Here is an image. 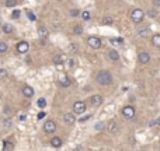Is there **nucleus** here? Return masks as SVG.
<instances>
[{"mask_svg": "<svg viewBox=\"0 0 160 151\" xmlns=\"http://www.w3.org/2000/svg\"><path fill=\"white\" fill-rule=\"evenodd\" d=\"M97 83L100 86H110L113 83V74L108 70H101L97 74Z\"/></svg>", "mask_w": 160, "mask_h": 151, "instance_id": "1", "label": "nucleus"}, {"mask_svg": "<svg viewBox=\"0 0 160 151\" xmlns=\"http://www.w3.org/2000/svg\"><path fill=\"white\" fill-rule=\"evenodd\" d=\"M143 18H145V13L140 8H134L131 11V20L134 22H142Z\"/></svg>", "mask_w": 160, "mask_h": 151, "instance_id": "2", "label": "nucleus"}, {"mask_svg": "<svg viewBox=\"0 0 160 151\" xmlns=\"http://www.w3.org/2000/svg\"><path fill=\"white\" fill-rule=\"evenodd\" d=\"M84 112H86V104H84L83 101H76V102L73 104V113L82 115V113H84Z\"/></svg>", "mask_w": 160, "mask_h": 151, "instance_id": "3", "label": "nucleus"}, {"mask_svg": "<svg viewBox=\"0 0 160 151\" xmlns=\"http://www.w3.org/2000/svg\"><path fill=\"white\" fill-rule=\"evenodd\" d=\"M122 115H124V118H126V119H134V118H135V108H134L132 105L124 107V108H122Z\"/></svg>", "mask_w": 160, "mask_h": 151, "instance_id": "4", "label": "nucleus"}, {"mask_svg": "<svg viewBox=\"0 0 160 151\" xmlns=\"http://www.w3.org/2000/svg\"><path fill=\"white\" fill-rule=\"evenodd\" d=\"M87 43H89V46L93 48V49H100L101 48V39L97 38V37H90L87 39Z\"/></svg>", "mask_w": 160, "mask_h": 151, "instance_id": "5", "label": "nucleus"}, {"mask_svg": "<svg viewBox=\"0 0 160 151\" xmlns=\"http://www.w3.org/2000/svg\"><path fill=\"white\" fill-rule=\"evenodd\" d=\"M44 130H45V133H53V131H56V125H55V122H52V120H46L45 123H44Z\"/></svg>", "mask_w": 160, "mask_h": 151, "instance_id": "6", "label": "nucleus"}, {"mask_svg": "<svg viewBox=\"0 0 160 151\" xmlns=\"http://www.w3.org/2000/svg\"><path fill=\"white\" fill-rule=\"evenodd\" d=\"M30 49V43L27 41H21V42L17 43V52L18 53H27Z\"/></svg>", "mask_w": 160, "mask_h": 151, "instance_id": "7", "label": "nucleus"}, {"mask_svg": "<svg viewBox=\"0 0 160 151\" xmlns=\"http://www.w3.org/2000/svg\"><path fill=\"white\" fill-rule=\"evenodd\" d=\"M138 60H139V63L146 65V63L150 60V55H149L147 52H140V53H139V56H138Z\"/></svg>", "mask_w": 160, "mask_h": 151, "instance_id": "8", "label": "nucleus"}, {"mask_svg": "<svg viewBox=\"0 0 160 151\" xmlns=\"http://www.w3.org/2000/svg\"><path fill=\"white\" fill-rule=\"evenodd\" d=\"M107 127H108V131H110L111 134H118V131H119V126H118V123L114 122V120H111Z\"/></svg>", "mask_w": 160, "mask_h": 151, "instance_id": "9", "label": "nucleus"}, {"mask_svg": "<svg viewBox=\"0 0 160 151\" xmlns=\"http://www.w3.org/2000/svg\"><path fill=\"white\" fill-rule=\"evenodd\" d=\"M52 62H53V65H56V66L63 65V63L66 62V55H62V53H61V55H56V56L52 59Z\"/></svg>", "mask_w": 160, "mask_h": 151, "instance_id": "10", "label": "nucleus"}, {"mask_svg": "<svg viewBox=\"0 0 160 151\" xmlns=\"http://www.w3.org/2000/svg\"><path fill=\"white\" fill-rule=\"evenodd\" d=\"M90 104L94 105V107H100L103 104V97L101 95H93L90 98Z\"/></svg>", "mask_w": 160, "mask_h": 151, "instance_id": "11", "label": "nucleus"}, {"mask_svg": "<svg viewBox=\"0 0 160 151\" xmlns=\"http://www.w3.org/2000/svg\"><path fill=\"white\" fill-rule=\"evenodd\" d=\"M23 94H24V97L31 98V97L34 95V88H32L31 86H24L23 87Z\"/></svg>", "mask_w": 160, "mask_h": 151, "instance_id": "12", "label": "nucleus"}, {"mask_svg": "<svg viewBox=\"0 0 160 151\" xmlns=\"http://www.w3.org/2000/svg\"><path fill=\"white\" fill-rule=\"evenodd\" d=\"M59 84H61V87H69L70 86V80H69V77H66L65 74H62L61 77H59Z\"/></svg>", "mask_w": 160, "mask_h": 151, "instance_id": "13", "label": "nucleus"}, {"mask_svg": "<svg viewBox=\"0 0 160 151\" xmlns=\"http://www.w3.org/2000/svg\"><path fill=\"white\" fill-rule=\"evenodd\" d=\"M63 120H65L68 125H73V123L76 122V119H74V115H73V113H66V115L63 116Z\"/></svg>", "mask_w": 160, "mask_h": 151, "instance_id": "14", "label": "nucleus"}, {"mask_svg": "<svg viewBox=\"0 0 160 151\" xmlns=\"http://www.w3.org/2000/svg\"><path fill=\"white\" fill-rule=\"evenodd\" d=\"M51 146H52L53 148H59V147L62 146V139H59V137H53V139L51 140Z\"/></svg>", "mask_w": 160, "mask_h": 151, "instance_id": "15", "label": "nucleus"}, {"mask_svg": "<svg viewBox=\"0 0 160 151\" xmlns=\"http://www.w3.org/2000/svg\"><path fill=\"white\" fill-rule=\"evenodd\" d=\"M38 34H40V37H41L42 39H46L48 35H49V32H48V29H46L45 27H40V28H38Z\"/></svg>", "mask_w": 160, "mask_h": 151, "instance_id": "16", "label": "nucleus"}, {"mask_svg": "<svg viewBox=\"0 0 160 151\" xmlns=\"http://www.w3.org/2000/svg\"><path fill=\"white\" fill-rule=\"evenodd\" d=\"M108 56H110V59H111L113 62H117V60L119 59V53H118L115 49H113V50L108 52Z\"/></svg>", "mask_w": 160, "mask_h": 151, "instance_id": "17", "label": "nucleus"}, {"mask_svg": "<svg viewBox=\"0 0 160 151\" xmlns=\"http://www.w3.org/2000/svg\"><path fill=\"white\" fill-rule=\"evenodd\" d=\"M1 31H3V32H6V34H10V32H13V31H14V27H13L11 24H3Z\"/></svg>", "mask_w": 160, "mask_h": 151, "instance_id": "18", "label": "nucleus"}, {"mask_svg": "<svg viewBox=\"0 0 160 151\" xmlns=\"http://www.w3.org/2000/svg\"><path fill=\"white\" fill-rule=\"evenodd\" d=\"M152 43H153V46L160 48V34H155L152 37Z\"/></svg>", "mask_w": 160, "mask_h": 151, "instance_id": "19", "label": "nucleus"}, {"mask_svg": "<svg viewBox=\"0 0 160 151\" xmlns=\"http://www.w3.org/2000/svg\"><path fill=\"white\" fill-rule=\"evenodd\" d=\"M101 24H103V25H113V24H114V18L110 17V16H107V17H104V18L101 20Z\"/></svg>", "mask_w": 160, "mask_h": 151, "instance_id": "20", "label": "nucleus"}, {"mask_svg": "<svg viewBox=\"0 0 160 151\" xmlns=\"http://www.w3.org/2000/svg\"><path fill=\"white\" fill-rule=\"evenodd\" d=\"M90 18H92V14H90V11H87V10L82 11V20H84V21H89Z\"/></svg>", "mask_w": 160, "mask_h": 151, "instance_id": "21", "label": "nucleus"}, {"mask_svg": "<svg viewBox=\"0 0 160 151\" xmlns=\"http://www.w3.org/2000/svg\"><path fill=\"white\" fill-rule=\"evenodd\" d=\"M14 148V144L11 143V141H4V144H3V150L9 151V150H13Z\"/></svg>", "mask_w": 160, "mask_h": 151, "instance_id": "22", "label": "nucleus"}, {"mask_svg": "<svg viewBox=\"0 0 160 151\" xmlns=\"http://www.w3.org/2000/svg\"><path fill=\"white\" fill-rule=\"evenodd\" d=\"M68 52L69 53H76L77 52V45L76 43H70L68 46Z\"/></svg>", "mask_w": 160, "mask_h": 151, "instance_id": "23", "label": "nucleus"}, {"mask_svg": "<svg viewBox=\"0 0 160 151\" xmlns=\"http://www.w3.org/2000/svg\"><path fill=\"white\" fill-rule=\"evenodd\" d=\"M83 32V27H80V25H74V28H73V34L74 35H80Z\"/></svg>", "mask_w": 160, "mask_h": 151, "instance_id": "24", "label": "nucleus"}, {"mask_svg": "<svg viewBox=\"0 0 160 151\" xmlns=\"http://www.w3.org/2000/svg\"><path fill=\"white\" fill-rule=\"evenodd\" d=\"M38 107H40L41 109L46 108V99L45 98H40V99H38Z\"/></svg>", "mask_w": 160, "mask_h": 151, "instance_id": "25", "label": "nucleus"}, {"mask_svg": "<svg viewBox=\"0 0 160 151\" xmlns=\"http://www.w3.org/2000/svg\"><path fill=\"white\" fill-rule=\"evenodd\" d=\"M7 49H9L7 43H6V42H0V53H6V52H7Z\"/></svg>", "mask_w": 160, "mask_h": 151, "instance_id": "26", "label": "nucleus"}, {"mask_svg": "<svg viewBox=\"0 0 160 151\" xmlns=\"http://www.w3.org/2000/svg\"><path fill=\"white\" fill-rule=\"evenodd\" d=\"M6 6L7 7H16L17 6V0H6Z\"/></svg>", "mask_w": 160, "mask_h": 151, "instance_id": "27", "label": "nucleus"}, {"mask_svg": "<svg viewBox=\"0 0 160 151\" xmlns=\"http://www.w3.org/2000/svg\"><path fill=\"white\" fill-rule=\"evenodd\" d=\"M122 42H124L122 38H113V39H111V43H113V45H121Z\"/></svg>", "mask_w": 160, "mask_h": 151, "instance_id": "28", "label": "nucleus"}, {"mask_svg": "<svg viewBox=\"0 0 160 151\" xmlns=\"http://www.w3.org/2000/svg\"><path fill=\"white\" fill-rule=\"evenodd\" d=\"M139 35H140L142 38H146V37L149 35V29H147V28H145V29H142V31L139 32Z\"/></svg>", "mask_w": 160, "mask_h": 151, "instance_id": "29", "label": "nucleus"}, {"mask_svg": "<svg viewBox=\"0 0 160 151\" xmlns=\"http://www.w3.org/2000/svg\"><path fill=\"white\" fill-rule=\"evenodd\" d=\"M6 77H7V70L0 69V80H3V78H6Z\"/></svg>", "mask_w": 160, "mask_h": 151, "instance_id": "30", "label": "nucleus"}, {"mask_svg": "<svg viewBox=\"0 0 160 151\" xmlns=\"http://www.w3.org/2000/svg\"><path fill=\"white\" fill-rule=\"evenodd\" d=\"M20 14H21V13H20V10H14V11L11 13V17L16 20V18H18V17H20Z\"/></svg>", "mask_w": 160, "mask_h": 151, "instance_id": "31", "label": "nucleus"}, {"mask_svg": "<svg viewBox=\"0 0 160 151\" xmlns=\"http://www.w3.org/2000/svg\"><path fill=\"white\" fill-rule=\"evenodd\" d=\"M11 125H13V120H11L10 118H7V119L4 120V127H10Z\"/></svg>", "mask_w": 160, "mask_h": 151, "instance_id": "32", "label": "nucleus"}, {"mask_svg": "<svg viewBox=\"0 0 160 151\" xmlns=\"http://www.w3.org/2000/svg\"><path fill=\"white\" fill-rule=\"evenodd\" d=\"M89 119H92V115H86V116H83V118H80V120H79V122H82V123H84V122H87Z\"/></svg>", "mask_w": 160, "mask_h": 151, "instance_id": "33", "label": "nucleus"}, {"mask_svg": "<svg viewBox=\"0 0 160 151\" xmlns=\"http://www.w3.org/2000/svg\"><path fill=\"white\" fill-rule=\"evenodd\" d=\"M27 16H28V18H30L31 21H35V16H34V13L28 11V13H27Z\"/></svg>", "mask_w": 160, "mask_h": 151, "instance_id": "34", "label": "nucleus"}, {"mask_svg": "<svg viewBox=\"0 0 160 151\" xmlns=\"http://www.w3.org/2000/svg\"><path fill=\"white\" fill-rule=\"evenodd\" d=\"M79 14H80L79 10H72V11H70V16H73V17H74V16H79Z\"/></svg>", "mask_w": 160, "mask_h": 151, "instance_id": "35", "label": "nucleus"}, {"mask_svg": "<svg viewBox=\"0 0 160 151\" xmlns=\"http://www.w3.org/2000/svg\"><path fill=\"white\" fill-rule=\"evenodd\" d=\"M95 129H97V130H101V129H104V123H97V126H95Z\"/></svg>", "mask_w": 160, "mask_h": 151, "instance_id": "36", "label": "nucleus"}, {"mask_svg": "<svg viewBox=\"0 0 160 151\" xmlns=\"http://www.w3.org/2000/svg\"><path fill=\"white\" fill-rule=\"evenodd\" d=\"M74 63H76L74 60H69V66H70V67H74Z\"/></svg>", "mask_w": 160, "mask_h": 151, "instance_id": "37", "label": "nucleus"}, {"mask_svg": "<svg viewBox=\"0 0 160 151\" xmlns=\"http://www.w3.org/2000/svg\"><path fill=\"white\" fill-rule=\"evenodd\" d=\"M42 118H45V113H44V112H41V113L38 115V119H42Z\"/></svg>", "mask_w": 160, "mask_h": 151, "instance_id": "38", "label": "nucleus"}, {"mask_svg": "<svg viewBox=\"0 0 160 151\" xmlns=\"http://www.w3.org/2000/svg\"><path fill=\"white\" fill-rule=\"evenodd\" d=\"M25 119H27V116H25V115H21V116H20V120H21V122H24Z\"/></svg>", "mask_w": 160, "mask_h": 151, "instance_id": "39", "label": "nucleus"}, {"mask_svg": "<svg viewBox=\"0 0 160 151\" xmlns=\"http://www.w3.org/2000/svg\"><path fill=\"white\" fill-rule=\"evenodd\" d=\"M155 125H160V118H157V119H155Z\"/></svg>", "mask_w": 160, "mask_h": 151, "instance_id": "40", "label": "nucleus"}, {"mask_svg": "<svg viewBox=\"0 0 160 151\" xmlns=\"http://www.w3.org/2000/svg\"><path fill=\"white\" fill-rule=\"evenodd\" d=\"M153 3H155V6H160V0H155Z\"/></svg>", "mask_w": 160, "mask_h": 151, "instance_id": "41", "label": "nucleus"}, {"mask_svg": "<svg viewBox=\"0 0 160 151\" xmlns=\"http://www.w3.org/2000/svg\"><path fill=\"white\" fill-rule=\"evenodd\" d=\"M0 24H1V22H0Z\"/></svg>", "mask_w": 160, "mask_h": 151, "instance_id": "42", "label": "nucleus"}]
</instances>
